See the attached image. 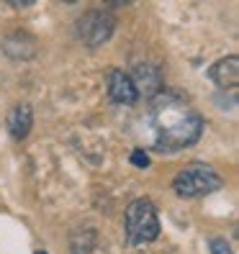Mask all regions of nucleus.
Here are the masks:
<instances>
[{"mask_svg":"<svg viewBox=\"0 0 239 254\" xmlns=\"http://www.w3.org/2000/svg\"><path fill=\"white\" fill-rule=\"evenodd\" d=\"M149 146L155 152L172 154L193 146L203 133V118L190 103L177 93H157L147 111Z\"/></svg>","mask_w":239,"mask_h":254,"instance_id":"obj_1","label":"nucleus"},{"mask_svg":"<svg viewBox=\"0 0 239 254\" xmlns=\"http://www.w3.org/2000/svg\"><path fill=\"white\" fill-rule=\"evenodd\" d=\"M221 185H224L221 175L214 167L201 164V162L188 164V167L177 172L175 180H172V190L180 198H203V195H211V192H216Z\"/></svg>","mask_w":239,"mask_h":254,"instance_id":"obj_2","label":"nucleus"},{"mask_svg":"<svg viewBox=\"0 0 239 254\" xmlns=\"http://www.w3.org/2000/svg\"><path fill=\"white\" fill-rule=\"evenodd\" d=\"M124 226H126V239L129 244H147V242H155L159 236V218L155 205L149 203L147 198L134 200L126 208V216H124Z\"/></svg>","mask_w":239,"mask_h":254,"instance_id":"obj_3","label":"nucleus"},{"mask_svg":"<svg viewBox=\"0 0 239 254\" xmlns=\"http://www.w3.org/2000/svg\"><path fill=\"white\" fill-rule=\"evenodd\" d=\"M113 16L103 10H87L85 16L78 21V36L82 39L85 47H103L111 36H113Z\"/></svg>","mask_w":239,"mask_h":254,"instance_id":"obj_4","label":"nucleus"},{"mask_svg":"<svg viewBox=\"0 0 239 254\" xmlns=\"http://www.w3.org/2000/svg\"><path fill=\"white\" fill-rule=\"evenodd\" d=\"M106 87H108V98L113 103H118V106H134V103L139 100L137 87H134L131 77H129L126 72H121V69H111L108 72Z\"/></svg>","mask_w":239,"mask_h":254,"instance_id":"obj_5","label":"nucleus"},{"mask_svg":"<svg viewBox=\"0 0 239 254\" xmlns=\"http://www.w3.org/2000/svg\"><path fill=\"white\" fill-rule=\"evenodd\" d=\"M134 87H137V95H147L152 100L157 93H162V74L155 64H142L137 67V74L131 77Z\"/></svg>","mask_w":239,"mask_h":254,"instance_id":"obj_6","label":"nucleus"},{"mask_svg":"<svg viewBox=\"0 0 239 254\" xmlns=\"http://www.w3.org/2000/svg\"><path fill=\"white\" fill-rule=\"evenodd\" d=\"M208 77H211L219 87H224V90H234L237 87V80H239V57H224L219 59V62L208 69Z\"/></svg>","mask_w":239,"mask_h":254,"instance_id":"obj_7","label":"nucleus"},{"mask_svg":"<svg viewBox=\"0 0 239 254\" xmlns=\"http://www.w3.org/2000/svg\"><path fill=\"white\" fill-rule=\"evenodd\" d=\"M31 121H34L31 106H28V103H18V106L10 111V116H8V131H10V136L16 139V141L26 139L28 131H31Z\"/></svg>","mask_w":239,"mask_h":254,"instance_id":"obj_8","label":"nucleus"},{"mask_svg":"<svg viewBox=\"0 0 239 254\" xmlns=\"http://www.w3.org/2000/svg\"><path fill=\"white\" fill-rule=\"evenodd\" d=\"M208 249H211V254H232V247H229L227 239H211Z\"/></svg>","mask_w":239,"mask_h":254,"instance_id":"obj_9","label":"nucleus"},{"mask_svg":"<svg viewBox=\"0 0 239 254\" xmlns=\"http://www.w3.org/2000/svg\"><path fill=\"white\" fill-rule=\"evenodd\" d=\"M131 164H134V167H139V170L149 167V157H147L144 149H134V152H131Z\"/></svg>","mask_w":239,"mask_h":254,"instance_id":"obj_10","label":"nucleus"},{"mask_svg":"<svg viewBox=\"0 0 239 254\" xmlns=\"http://www.w3.org/2000/svg\"><path fill=\"white\" fill-rule=\"evenodd\" d=\"M36 254H47V252H41V249H39V252H36Z\"/></svg>","mask_w":239,"mask_h":254,"instance_id":"obj_11","label":"nucleus"}]
</instances>
